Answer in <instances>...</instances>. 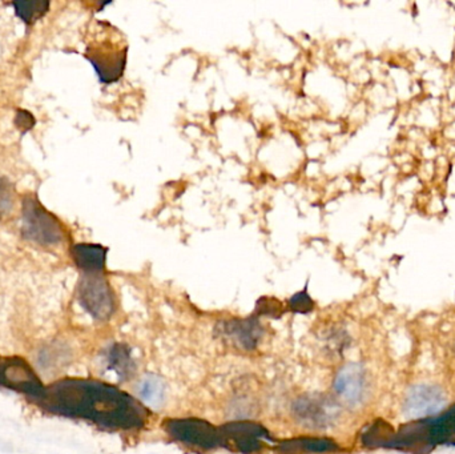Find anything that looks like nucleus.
<instances>
[{"label": "nucleus", "mask_w": 455, "mask_h": 454, "mask_svg": "<svg viewBox=\"0 0 455 454\" xmlns=\"http://www.w3.org/2000/svg\"><path fill=\"white\" fill-rule=\"evenodd\" d=\"M22 212V232L28 240L44 247L57 245L66 240L63 224L35 198H24Z\"/></svg>", "instance_id": "obj_1"}, {"label": "nucleus", "mask_w": 455, "mask_h": 454, "mask_svg": "<svg viewBox=\"0 0 455 454\" xmlns=\"http://www.w3.org/2000/svg\"><path fill=\"white\" fill-rule=\"evenodd\" d=\"M168 436L174 441L201 449H214L221 446L220 427L199 418H174L162 425Z\"/></svg>", "instance_id": "obj_2"}, {"label": "nucleus", "mask_w": 455, "mask_h": 454, "mask_svg": "<svg viewBox=\"0 0 455 454\" xmlns=\"http://www.w3.org/2000/svg\"><path fill=\"white\" fill-rule=\"evenodd\" d=\"M79 300L94 317L106 320L115 310V296L107 279L100 273H85L79 284Z\"/></svg>", "instance_id": "obj_3"}, {"label": "nucleus", "mask_w": 455, "mask_h": 454, "mask_svg": "<svg viewBox=\"0 0 455 454\" xmlns=\"http://www.w3.org/2000/svg\"><path fill=\"white\" fill-rule=\"evenodd\" d=\"M221 446L239 453L252 454L260 452L264 443L270 441L268 430L252 421H234L220 427Z\"/></svg>", "instance_id": "obj_4"}, {"label": "nucleus", "mask_w": 455, "mask_h": 454, "mask_svg": "<svg viewBox=\"0 0 455 454\" xmlns=\"http://www.w3.org/2000/svg\"><path fill=\"white\" fill-rule=\"evenodd\" d=\"M127 47L119 48L108 44L100 47H88L85 56L96 71L99 81L103 84H111L122 76L127 63Z\"/></svg>", "instance_id": "obj_5"}, {"label": "nucleus", "mask_w": 455, "mask_h": 454, "mask_svg": "<svg viewBox=\"0 0 455 454\" xmlns=\"http://www.w3.org/2000/svg\"><path fill=\"white\" fill-rule=\"evenodd\" d=\"M446 396L440 387L416 385L412 387L403 405V413L407 418H422L441 412L446 405Z\"/></svg>", "instance_id": "obj_6"}, {"label": "nucleus", "mask_w": 455, "mask_h": 454, "mask_svg": "<svg viewBox=\"0 0 455 454\" xmlns=\"http://www.w3.org/2000/svg\"><path fill=\"white\" fill-rule=\"evenodd\" d=\"M365 371L358 364H349L344 366L335 380V392L350 405H357L361 402L365 394Z\"/></svg>", "instance_id": "obj_7"}, {"label": "nucleus", "mask_w": 455, "mask_h": 454, "mask_svg": "<svg viewBox=\"0 0 455 454\" xmlns=\"http://www.w3.org/2000/svg\"><path fill=\"white\" fill-rule=\"evenodd\" d=\"M71 254L75 264L85 273H102L106 268L108 248H104L100 244H75Z\"/></svg>", "instance_id": "obj_8"}, {"label": "nucleus", "mask_w": 455, "mask_h": 454, "mask_svg": "<svg viewBox=\"0 0 455 454\" xmlns=\"http://www.w3.org/2000/svg\"><path fill=\"white\" fill-rule=\"evenodd\" d=\"M280 454H326L338 449L335 441L320 437H297L282 441L277 446Z\"/></svg>", "instance_id": "obj_9"}, {"label": "nucleus", "mask_w": 455, "mask_h": 454, "mask_svg": "<svg viewBox=\"0 0 455 454\" xmlns=\"http://www.w3.org/2000/svg\"><path fill=\"white\" fill-rule=\"evenodd\" d=\"M227 334L241 348L253 349L257 345L262 329L255 319L229 321L225 326Z\"/></svg>", "instance_id": "obj_10"}, {"label": "nucleus", "mask_w": 455, "mask_h": 454, "mask_svg": "<svg viewBox=\"0 0 455 454\" xmlns=\"http://www.w3.org/2000/svg\"><path fill=\"white\" fill-rule=\"evenodd\" d=\"M140 400L153 409H159L165 401V384L160 377L148 374L137 385Z\"/></svg>", "instance_id": "obj_11"}, {"label": "nucleus", "mask_w": 455, "mask_h": 454, "mask_svg": "<svg viewBox=\"0 0 455 454\" xmlns=\"http://www.w3.org/2000/svg\"><path fill=\"white\" fill-rule=\"evenodd\" d=\"M16 15L27 25H34L48 13V1H15L13 3Z\"/></svg>", "instance_id": "obj_12"}, {"label": "nucleus", "mask_w": 455, "mask_h": 454, "mask_svg": "<svg viewBox=\"0 0 455 454\" xmlns=\"http://www.w3.org/2000/svg\"><path fill=\"white\" fill-rule=\"evenodd\" d=\"M288 304H289V309L295 313H301V315L310 313L314 309V301L308 294V285L304 288V291L293 294L289 298Z\"/></svg>", "instance_id": "obj_13"}, {"label": "nucleus", "mask_w": 455, "mask_h": 454, "mask_svg": "<svg viewBox=\"0 0 455 454\" xmlns=\"http://www.w3.org/2000/svg\"><path fill=\"white\" fill-rule=\"evenodd\" d=\"M112 360H115V369L122 376L134 371V362L131 360V355L127 348L121 345L115 348L112 352Z\"/></svg>", "instance_id": "obj_14"}, {"label": "nucleus", "mask_w": 455, "mask_h": 454, "mask_svg": "<svg viewBox=\"0 0 455 454\" xmlns=\"http://www.w3.org/2000/svg\"><path fill=\"white\" fill-rule=\"evenodd\" d=\"M255 310H257L258 315L274 316V317H280L284 313L282 303H280L279 300H276L274 297H261L257 301Z\"/></svg>", "instance_id": "obj_15"}, {"label": "nucleus", "mask_w": 455, "mask_h": 454, "mask_svg": "<svg viewBox=\"0 0 455 454\" xmlns=\"http://www.w3.org/2000/svg\"><path fill=\"white\" fill-rule=\"evenodd\" d=\"M13 205H14L13 188L7 180L0 177V216L11 212Z\"/></svg>", "instance_id": "obj_16"}, {"label": "nucleus", "mask_w": 455, "mask_h": 454, "mask_svg": "<svg viewBox=\"0 0 455 454\" xmlns=\"http://www.w3.org/2000/svg\"><path fill=\"white\" fill-rule=\"evenodd\" d=\"M16 125L22 131L32 130V127L35 125V119H34L32 114H29L27 111H19L16 115Z\"/></svg>", "instance_id": "obj_17"}]
</instances>
